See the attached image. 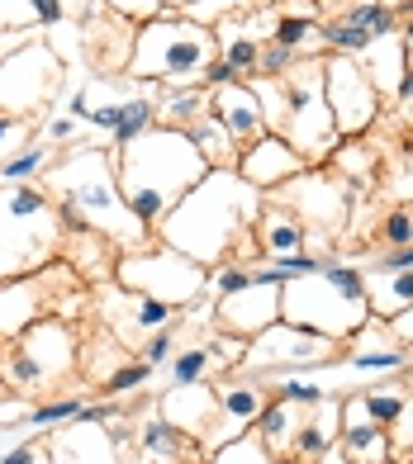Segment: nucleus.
<instances>
[{
  "instance_id": "c756f323",
  "label": "nucleus",
  "mask_w": 413,
  "mask_h": 464,
  "mask_svg": "<svg viewBox=\"0 0 413 464\" xmlns=\"http://www.w3.org/2000/svg\"><path fill=\"white\" fill-rule=\"evenodd\" d=\"M404 384H408V379H380V384H361V389H357L366 417H370V421H380L385 431H389V421L399 417L404 398H408V389H404Z\"/></svg>"
},
{
  "instance_id": "ea45409f",
  "label": "nucleus",
  "mask_w": 413,
  "mask_h": 464,
  "mask_svg": "<svg viewBox=\"0 0 413 464\" xmlns=\"http://www.w3.org/2000/svg\"><path fill=\"white\" fill-rule=\"evenodd\" d=\"M389 450H395V459L413 455V389H408V398H404L399 417L389 421Z\"/></svg>"
},
{
  "instance_id": "a878e982",
  "label": "nucleus",
  "mask_w": 413,
  "mask_h": 464,
  "mask_svg": "<svg viewBox=\"0 0 413 464\" xmlns=\"http://www.w3.org/2000/svg\"><path fill=\"white\" fill-rule=\"evenodd\" d=\"M295 403H285V398H266V408L257 412V421H252V436L261 440V450L271 455V459H285L290 455V436H295Z\"/></svg>"
},
{
  "instance_id": "f257e3e1",
  "label": "nucleus",
  "mask_w": 413,
  "mask_h": 464,
  "mask_svg": "<svg viewBox=\"0 0 413 464\" xmlns=\"http://www.w3.org/2000/svg\"><path fill=\"white\" fill-rule=\"evenodd\" d=\"M257 214H261V189H252L238 171H210L191 195H181V204L157 223L152 237L181 251V256L200 261L204 270H214L233 261V251Z\"/></svg>"
},
{
  "instance_id": "864d4df0",
  "label": "nucleus",
  "mask_w": 413,
  "mask_h": 464,
  "mask_svg": "<svg viewBox=\"0 0 413 464\" xmlns=\"http://www.w3.org/2000/svg\"><path fill=\"white\" fill-rule=\"evenodd\" d=\"M389 5H413V0H389Z\"/></svg>"
},
{
  "instance_id": "c03bdc74",
  "label": "nucleus",
  "mask_w": 413,
  "mask_h": 464,
  "mask_svg": "<svg viewBox=\"0 0 413 464\" xmlns=\"http://www.w3.org/2000/svg\"><path fill=\"white\" fill-rule=\"evenodd\" d=\"M76 133H81V123H76L72 114H57V119H48V123H44V133H38V138H44V142L53 147V142H72Z\"/></svg>"
},
{
  "instance_id": "5701e85b",
  "label": "nucleus",
  "mask_w": 413,
  "mask_h": 464,
  "mask_svg": "<svg viewBox=\"0 0 413 464\" xmlns=\"http://www.w3.org/2000/svg\"><path fill=\"white\" fill-rule=\"evenodd\" d=\"M44 318V276L29 280H0V342H10V336H19L29 323Z\"/></svg>"
},
{
  "instance_id": "6ab92c4d",
  "label": "nucleus",
  "mask_w": 413,
  "mask_h": 464,
  "mask_svg": "<svg viewBox=\"0 0 413 464\" xmlns=\"http://www.w3.org/2000/svg\"><path fill=\"white\" fill-rule=\"evenodd\" d=\"M210 119L229 133L238 147H247L252 138L266 133V114H261V100L247 81H233V86H214L210 91Z\"/></svg>"
},
{
  "instance_id": "c9c22d12",
  "label": "nucleus",
  "mask_w": 413,
  "mask_h": 464,
  "mask_svg": "<svg viewBox=\"0 0 413 464\" xmlns=\"http://www.w3.org/2000/svg\"><path fill=\"white\" fill-rule=\"evenodd\" d=\"M376 237L385 251H399V246H413V208H389V214L376 223Z\"/></svg>"
},
{
  "instance_id": "4c0bfd02",
  "label": "nucleus",
  "mask_w": 413,
  "mask_h": 464,
  "mask_svg": "<svg viewBox=\"0 0 413 464\" xmlns=\"http://www.w3.org/2000/svg\"><path fill=\"white\" fill-rule=\"evenodd\" d=\"M252 285V266H238V261H223L210 270V294L214 299H223V294H238Z\"/></svg>"
},
{
  "instance_id": "f03ea898",
  "label": "nucleus",
  "mask_w": 413,
  "mask_h": 464,
  "mask_svg": "<svg viewBox=\"0 0 413 464\" xmlns=\"http://www.w3.org/2000/svg\"><path fill=\"white\" fill-rule=\"evenodd\" d=\"M114 176H119V189L129 199L133 218L148 232H157V223L181 204V195H191L210 176V161L200 157L191 133L152 123L143 138H133L129 147L114 152Z\"/></svg>"
},
{
  "instance_id": "4468645a",
  "label": "nucleus",
  "mask_w": 413,
  "mask_h": 464,
  "mask_svg": "<svg viewBox=\"0 0 413 464\" xmlns=\"http://www.w3.org/2000/svg\"><path fill=\"white\" fill-rule=\"evenodd\" d=\"M214 398H219V421H214L210 440H204V450H219V446H229V440L252 431L257 412L266 408V398H271V379L252 374V370H238L229 379H219Z\"/></svg>"
},
{
  "instance_id": "0eeeda50",
  "label": "nucleus",
  "mask_w": 413,
  "mask_h": 464,
  "mask_svg": "<svg viewBox=\"0 0 413 464\" xmlns=\"http://www.w3.org/2000/svg\"><path fill=\"white\" fill-rule=\"evenodd\" d=\"M57 237V204L44 185H0V280H19L44 266Z\"/></svg>"
},
{
  "instance_id": "a18cd8bd",
  "label": "nucleus",
  "mask_w": 413,
  "mask_h": 464,
  "mask_svg": "<svg viewBox=\"0 0 413 464\" xmlns=\"http://www.w3.org/2000/svg\"><path fill=\"white\" fill-rule=\"evenodd\" d=\"M110 5H114L119 14H129L133 24H148V19L162 10V0H110Z\"/></svg>"
},
{
  "instance_id": "603ef678",
  "label": "nucleus",
  "mask_w": 413,
  "mask_h": 464,
  "mask_svg": "<svg viewBox=\"0 0 413 464\" xmlns=\"http://www.w3.org/2000/svg\"><path fill=\"white\" fill-rule=\"evenodd\" d=\"M404 379H408V384H413V355H408V365H404Z\"/></svg>"
},
{
  "instance_id": "5fc2aeb1",
  "label": "nucleus",
  "mask_w": 413,
  "mask_h": 464,
  "mask_svg": "<svg viewBox=\"0 0 413 464\" xmlns=\"http://www.w3.org/2000/svg\"><path fill=\"white\" fill-rule=\"evenodd\" d=\"M380 464H408V459H380Z\"/></svg>"
},
{
  "instance_id": "cd10ccee",
  "label": "nucleus",
  "mask_w": 413,
  "mask_h": 464,
  "mask_svg": "<svg viewBox=\"0 0 413 464\" xmlns=\"http://www.w3.org/2000/svg\"><path fill=\"white\" fill-rule=\"evenodd\" d=\"M48 166H53V147L44 138L25 142V147H15V152L0 161V185H34V180L48 176Z\"/></svg>"
},
{
  "instance_id": "ddd939ff",
  "label": "nucleus",
  "mask_w": 413,
  "mask_h": 464,
  "mask_svg": "<svg viewBox=\"0 0 413 464\" xmlns=\"http://www.w3.org/2000/svg\"><path fill=\"white\" fill-rule=\"evenodd\" d=\"M271 195H276V204L290 208L309 232H333L347 218L342 176H328L323 166H304L295 180H285L280 189H271Z\"/></svg>"
},
{
  "instance_id": "1a4fd4ad",
  "label": "nucleus",
  "mask_w": 413,
  "mask_h": 464,
  "mask_svg": "<svg viewBox=\"0 0 413 464\" xmlns=\"http://www.w3.org/2000/svg\"><path fill=\"white\" fill-rule=\"evenodd\" d=\"M285 86V119H280V138L295 147L309 166H323L328 152L342 142L333 110L323 95V57H300L290 72L280 76Z\"/></svg>"
},
{
  "instance_id": "7ed1b4c3",
  "label": "nucleus",
  "mask_w": 413,
  "mask_h": 464,
  "mask_svg": "<svg viewBox=\"0 0 413 464\" xmlns=\"http://www.w3.org/2000/svg\"><path fill=\"white\" fill-rule=\"evenodd\" d=\"M38 185L57 204H72L100 237L114 242V251H133L152 242V232L133 218L129 199H123L114 176V152H105V147H72L67 157H53L48 176Z\"/></svg>"
},
{
  "instance_id": "f704fd0d",
  "label": "nucleus",
  "mask_w": 413,
  "mask_h": 464,
  "mask_svg": "<svg viewBox=\"0 0 413 464\" xmlns=\"http://www.w3.org/2000/svg\"><path fill=\"white\" fill-rule=\"evenodd\" d=\"M204 464H276V459L261 450V440H257L252 431H247V436L229 440V446L210 450V455H204Z\"/></svg>"
},
{
  "instance_id": "a19ab883",
  "label": "nucleus",
  "mask_w": 413,
  "mask_h": 464,
  "mask_svg": "<svg viewBox=\"0 0 413 464\" xmlns=\"http://www.w3.org/2000/svg\"><path fill=\"white\" fill-rule=\"evenodd\" d=\"M0 464H53V455H48V436H38V440H19V446L0 450Z\"/></svg>"
},
{
  "instance_id": "f3484780",
  "label": "nucleus",
  "mask_w": 413,
  "mask_h": 464,
  "mask_svg": "<svg viewBox=\"0 0 413 464\" xmlns=\"http://www.w3.org/2000/svg\"><path fill=\"white\" fill-rule=\"evenodd\" d=\"M53 464H123V446L110 421H67L48 431Z\"/></svg>"
},
{
  "instance_id": "37998d69",
  "label": "nucleus",
  "mask_w": 413,
  "mask_h": 464,
  "mask_svg": "<svg viewBox=\"0 0 413 464\" xmlns=\"http://www.w3.org/2000/svg\"><path fill=\"white\" fill-rule=\"evenodd\" d=\"M25 5H29V19H34V24H44V29L67 24V5H62V0H25Z\"/></svg>"
},
{
  "instance_id": "473e14b6",
  "label": "nucleus",
  "mask_w": 413,
  "mask_h": 464,
  "mask_svg": "<svg viewBox=\"0 0 413 464\" xmlns=\"http://www.w3.org/2000/svg\"><path fill=\"white\" fill-rule=\"evenodd\" d=\"M210 370H214V355H210V346H204V342L176 346V355L167 361V384H204Z\"/></svg>"
},
{
  "instance_id": "423d86ee",
  "label": "nucleus",
  "mask_w": 413,
  "mask_h": 464,
  "mask_svg": "<svg viewBox=\"0 0 413 464\" xmlns=\"http://www.w3.org/2000/svg\"><path fill=\"white\" fill-rule=\"evenodd\" d=\"M76 370H81V336L57 313H44L38 323H29L19 336H10L0 346V379H5V389L34 398V403L53 398Z\"/></svg>"
},
{
  "instance_id": "412c9836",
  "label": "nucleus",
  "mask_w": 413,
  "mask_h": 464,
  "mask_svg": "<svg viewBox=\"0 0 413 464\" xmlns=\"http://www.w3.org/2000/svg\"><path fill=\"white\" fill-rule=\"evenodd\" d=\"M247 237H252V246L261 251V261H280V256H295V251H309V237H314V232H309L285 204L261 199V214L252 218Z\"/></svg>"
},
{
  "instance_id": "09e8293b",
  "label": "nucleus",
  "mask_w": 413,
  "mask_h": 464,
  "mask_svg": "<svg viewBox=\"0 0 413 464\" xmlns=\"http://www.w3.org/2000/svg\"><path fill=\"white\" fill-rule=\"evenodd\" d=\"M399 44H404V57H408V67H413V10L404 14V34H399Z\"/></svg>"
},
{
  "instance_id": "4d7b16f0",
  "label": "nucleus",
  "mask_w": 413,
  "mask_h": 464,
  "mask_svg": "<svg viewBox=\"0 0 413 464\" xmlns=\"http://www.w3.org/2000/svg\"><path fill=\"white\" fill-rule=\"evenodd\" d=\"M309 5H323V0H309Z\"/></svg>"
},
{
  "instance_id": "c85d7f7f",
  "label": "nucleus",
  "mask_w": 413,
  "mask_h": 464,
  "mask_svg": "<svg viewBox=\"0 0 413 464\" xmlns=\"http://www.w3.org/2000/svg\"><path fill=\"white\" fill-rule=\"evenodd\" d=\"M191 142L200 147V157L210 161V171H238V152H242V147L223 133L210 114H204L195 129H191Z\"/></svg>"
},
{
  "instance_id": "2f4dec72",
  "label": "nucleus",
  "mask_w": 413,
  "mask_h": 464,
  "mask_svg": "<svg viewBox=\"0 0 413 464\" xmlns=\"http://www.w3.org/2000/svg\"><path fill=\"white\" fill-rule=\"evenodd\" d=\"M81 403H86L81 393H53V398H38V403L29 408V421H25V427H34L38 436H48V431H57V427H67V421H76Z\"/></svg>"
},
{
  "instance_id": "6e6d98bb",
  "label": "nucleus",
  "mask_w": 413,
  "mask_h": 464,
  "mask_svg": "<svg viewBox=\"0 0 413 464\" xmlns=\"http://www.w3.org/2000/svg\"><path fill=\"white\" fill-rule=\"evenodd\" d=\"M5 393H10V389H5V379H0V398H5Z\"/></svg>"
},
{
  "instance_id": "79ce46f5",
  "label": "nucleus",
  "mask_w": 413,
  "mask_h": 464,
  "mask_svg": "<svg viewBox=\"0 0 413 464\" xmlns=\"http://www.w3.org/2000/svg\"><path fill=\"white\" fill-rule=\"evenodd\" d=\"M247 5H257V0H195V5L185 10V14L214 29V19H223V10H229V14H238V10H247Z\"/></svg>"
},
{
  "instance_id": "dca6fc26",
  "label": "nucleus",
  "mask_w": 413,
  "mask_h": 464,
  "mask_svg": "<svg viewBox=\"0 0 413 464\" xmlns=\"http://www.w3.org/2000/svg\"><path fill=\"white\" fill-rule=\"evenodd\" d=\"M304 166L309 161L280 133H261V138H252L238 152V176L252 185V189H261V195H266V189H280L285 180H295Z\"/></svg>"
},
{
  "instance_id": "aec40b11",
  "label": "nucleus",
  "mask_w": 413,
  "mask_h": 464,
  "mask_svg": "<svg viewBox=\"0 0 413 464\" xmlns=\"http://www.w3.org/2000/svg\"><path fill=\"white\" fill-rule=\"evenodd\" d=\"M157 412L172 421V427L191 431L200 446L210 440L214 421H219V398L214 384H167V393L157 398Z\"/></svg>"
},
{
  "instance_id": "393cba45",
  "label": "nucleus",
  "mask_w": 413,
  "mask_h": 464,
  "mask_svg": "<svg viewBox=\"0 0 413 464\" xmlns=\"http://www.w3.org/2000/svg\"><path fill=\"white\" fill-rule=\"evenodd\" d=\"M204 114H210V91L204 86H162L157 91V123L162 129L191 133Z\"/></svg>"
},
{
  "instance_id": "7c9ffc66",
  "label": "nucleus",
  "mask_w": 413,
  "mask_h": 464,
  "mask_svg": "<svg viewBox=\"0 0 413 464\" xmlns=\"http://www.w3.org/2000/svg\"><path fill=\"white\" fill-rule=\"evenodd\" d=\"M338 19H342V24L366 29V34H376V38H385V34L399 29V10L389 5V0H347V10H342Z\"/></svg>"
},
{
  "instance_id": "58836bf2",
  "label": "nucleus",
  "mask_w": 413,
  "mask_h": 464,
  "mask_svg": "<svg viewBox=\"0 0 413 464\" xmlns=\"http://www.w3.org/2000/svg\"><path fill=\"white\" fill-rule=\"evenodd\" d=\"M300 62V53L295 48H285V44H271V38H266L261 44V62H257V76H271V81H280L285 72H290Z\"/></svg>"
},
{
  "instance_id": "3c124183",
  "label": "nucleus",
  "mask_w": 413,
  "mask_h": 464,
  "mask_svg": "<svg viewBox=\"0 0 413 464\" xmlns=\"http://www.w3.org/2000/svg\"><path fill=\"white\" fill-rule=\"evenodd\" d=\"M191 5H195V0H162V10H181V14L191 10Z\"/></svg>"
},
{
  "instance_id": "bb28decb",
  "label": "nucleus",
  "mask_w": 413,
  "mask_h": 464,
  "mask_svg": "<svg viewBox=\"0 0 413 464\" xmlns=\"http://www.w3.org/2000/svg\"><path fill=\"white\" fill-rule=\"evenodd\" d=\"M366 304L376 318H395L399 308L413 304V270H376V276H366Z\"/></svg>"
},
{
  "instance_id": "6e6552de",
  "label": "nucleus",
  "mask_w": 413,
  "mask_h": 464,
  "mask_svg": "<svg viewBox=\"0 0 413 464\" xmlns=\"http://www.w3.org/2000/svg\"><path fill=\"white\" fill-rule=\"evenodd\" d=\"M114 285L133 289V294H148V299L181 313V308H191V304L204 299L210 270L152 237L148 246H133V251H119L114 256Z\"/></svg>"
},
{
  "instance_id": "a211bd4d",
  "label": "nucleus",
  "mask_w": 413,
  "mask_h": 464,
  "mask_svg": "<svg viewBox=\"0 0 413 464\" xmlns=\"http://www.w3.org/2000/svg\"><path fill=\"white\" fill-rule=\"evenodd\" d=\"M338 450L352 459V464H380V459H395L389 450V431L380 421H370L357 389L342 393V412H338Z\"/></svg>"
},
{
  "instance_id": "8fccbe9b",
  "label": "nucleus",
  "mask_w": 413,
  "mask_h": 464,
  "mask_svg": "<svg viewBox=\"0 0 413 464\" xmlns=\"http://www.w3.org/2000/svg\"><path fill=\"white\" fill-rule=\"evenodd\" d=\"M314 464H352V459H347V455H342V450L333 446V450H328V455H319Z\"/></svg>"
},
{
  "instance_id": "9b49d317",
  "label": "nucleus",
  "mask_w": 413,
  "mask_h": 464,
  "mask_svg": "<svg viewBox=\"0 0 413 464\" xmlns=\"http://www.w3.org/2000/svg\"><path fill=\"white\" fill-rule=\"evenodd\" d=\"M62 91V57L48 44H19L0 57V114L25 119Z\"/></svg>"
},
{
  "instance_id": "b1692460",
  "label": "nucleus",
  "mask_w": 413,
  "mask_h": 464,
  "mask_svg": "<svg viewBox=\"0 0 413 464\" xmlns=\"http://www.w3.org/2000/svg\"><path fill=\"white\" fill-rule=\"evenodd\" d=\"M361 72H366V81L376 86V95L380 100H395V91H399V81H404V72H408V57H404V44L395 34H385V38H376L361 57Z\"/></svg>"
},
{
  "instance_id": "4be33fe9",
  "label": "nucleus",
  "mask_w": 413,
  "mask_h": 464,
  "mask_svg": "<svg viewBox=\"0 0 413 464\" xmlns=\"http://www.w3.org/2000/svg\"><path fill=\"white\" fill-rule=\"evenodd\" d=\"M338 412H342V398H323V403H309L304 417H295V436H290V455L295 464H314L319 455H328L338 446Z\"/></svg>"
},
{
  "instance_id": "49530a36",
  "label": "nucleus",
  "mask_w": 413,
  "mask_h": 464,
  "mask_svg": "<svg viewBox=\"0 0 413 464\" xmlns=\"http://www.w3.org/2000/svg\"><path fill=\"white\" fill-rule=\"evenodd\" d=\"M385 327H389V336H395L399 346H413V304L399 308L395 318H385Z\"/></svg>"
},
{
  "instance_id": "2eb2a0df",
  "label": "nucleus",
  "mask_w": 413,
  "mask_h": 464,
  "mask_svg": "<svg viewBox=\"0 0 413 464\" xmlns=\"http://www.w3.org/2000/svg\"><path fill=\"white\" fill-rule=\"evenodd\" d=\"M276 318H280V280H266V276H252L247 289L214 299V327L242 336V342H252V336L261 327H271Z\"/></svg>"
},
{
  "instance_id": "20e7f679",
  "label": "nucleus",
  "mask_w": 413,
  "mask_h": 464,
  "mask_svg": "<svg viewBox=\"0 0 413 464\" xmlns=\"http://www.w3.org/2000/svg\"><path fill=\"white\" fill-rule=\"evenodd\" d=\"M280 318L328 336V342H347L357 336L376 313L366 304V270L347 261H323V270L280 285Z\"/></svg>"
},
{
  "instance_id": "9d476101",
  "label": "nucleus",
  "mask_w": 413,
  "mask_h": 464,
  "mask_svg": "<svg viewBox=\"0 0 413 464\" xmlns=\"http://www.w3.org/2000/svg\"><path fill=\"white\" fill-rule=\"evenodd\" d=\"M342 355V342H328V336L295 327L276 318L271 327H261L242 351V365L238 370H252V374H300V370H323Z\"/></svg>"
},
{
  "instance_id": "e433bc0d",
  "label": "nucleus",
  "mask_w": 413,
  "mask_h": 464,
  "mask_svg": "<svg viewBox=\"0 0 413 464\" xmlns=\"http://www.w3.org/2000/svg\"><path fill=\"white\" fill-rule=\"evenodd\" d=\"M176 327V323H172ZM172 327H162V332H148L138 342V351H133V361H143V365H152V370H162L176 355V332Z\"/></svg>"
},
{
  "instance_id": "39448f33",
  "label": "nucleus",
  "mask_w": 413,
  "mask_h": 464,
  "mask_svg": "<svg viewBox=\"0 0 413 464\" xmlns=\"http://www.w3.org/2000/svg\"><path fill=\"white\" fill-rule=\"evenodd\" d=\"M214 57H219V38L210 24H200V19L181 10H157L148 24L133 29L129 76L157 81V86H200Z\"/></svg>"
},
{
  "instance_id": "72a5a7b5",
  "label": "nucleus",
  "mask_w": 413,
  "mask_h": 464,
  "mask_svg": "<svg viewBox=\"0 0 413 464\" xmlns=\"http://www.w3.org/2000/svg\"><path fill=\"white\" fill-rule=\"evenodd\" d=\"M152 365H143V361H129V365H119V370H110L105 379H100V393L105 398H129V393H138L143 384H152Z\"/></svg>"
},
{
  "instance_id": "f8f14e48",
  "label": "nucleus",
  "mask_w": 413,
  "mask_h": 464,
  "mask_svg": "<svg viewBox=\"0 0 413 464\" xmlns=\"http://www.w3.org/2000/svg\"><path fill=\"white\" fill-rule=\"evenodd\" d=\"M323 95H328V110H333L338 138H361L380 114V95L366 81L357 57H338V53L323 57Z\"/></svg>"
},
{
  "instance_id": "de8ad7c7",
  "label": "nucleus",
  "mask_w": 413,
  "mask_h": 464,
  "mask_svg": "<svg viewBox=\"0 0 413 464\" xmlns=\"http://www.w3.org/2000/svg\"><path fill=\"white\" fill-rule=\"evenodd\" d=\"M395 104H404V110H413V67L404 72V81H399V91H395Z\"/></svg>"
}]
</instances>
